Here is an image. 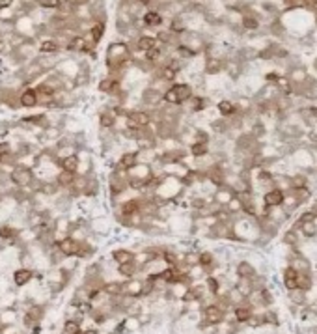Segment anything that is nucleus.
I'll return each instance as SVG.
<instances>
[{
	"instance_id": "f257e3e1",
	"label": "nucleus",
	"mask_w": 317,
	"mask_h": 334,
	"mask_svg": "<svg viewBox=\"0 0 317 334\" xmlns=\"http://www.w3.org/2000/svg\"><path fill=\"white\" fill-rule=\"evenodd\" d=\"M127 192H129V183H127V172L123 170H118V168H112V170H108V174H106V206L108 209L112 211V209L118 208V204L123 200Z\"/></svg>"
},
{
	"instance_id": "f03ea898",
	"label": "nucleus",
	"mask_w": 317,
	"mask_h": 334,
	"mask_svg": "<svg viewBox=\"0 0 317 334\" xmlns=\"http://www.w3.org/2000/svg\"><path fill=\"white\" fill-rule=\"evenodd\" d=\"M194 95V88L190 83H172L166 88V92L162 95L166 104H176V106H183Z\"/></svg>"
},
{
	"instance_id": "7ed1b4c3",
	"label": "nucleus",
	"mask_w": 317,
	"mask_h": 334,
	"mask_svg": "<svg viewBox=\"0 0 317 334\" xmlns=\"http://www.w3.org/2000/svg\"><path fill=\"white\" fill-rule=\"evenodd\" d=\"M8 176H10V181L17 188H28L32 183L36 181L34 167H32V165H26V163H17L15 167H11L10 172H8Z\"/></svg>"
},
{
	"instance_id": "20e7f679",
	"label": "nucleus",
	"mask_w": 317,
	"mask_h": 334,
	"mask_svg": "<svg viewBox=\"0 0 317 334\" xmlns=\"http://www.w3.org/2000/svg\"><path fill=\"white\" fill-rule=\"evenodd\" d=\"M151 125H153L151 112L146 108H140V106L129 108L125 118H123V127H127V129H148Z\"/></svg>"
},
{
	"instance_id": "39448f33",
	"label": "nucleus",
	"mask_w": 317,
	"mask_h": 334,
	"mask_svg": "<svg viewBox=\"0 0 317 334\" xmlns=\"http://www.w3.org/2000/svg\"><path fill=\"white\" fill-rule=\"evenodd\" d=\"M226 313L220 306L217 303H205L203 306H201L200 310V321L205 325H209V327H218V325H222L224 321H226Z\"/></svg>"
},
{
	"instance_id": "423d86ee",
	"label": "nucleus",
	"mask_w": 317,
	"mask_h": 334,
	"mask_svg": "<svg viewBox=\"0 0 317 334\" xmlns=\"http://www.w3.org/2000/svg\"><path fill=\"white\" fill-rule=\"evenodd\" d=\"M90 231L94 235H99L101 239H106L114 231V222L106 213L94 215V217H90Z\"/></svg>"
},
{
	"instance_id": "0eeeda50",
	"label": "nucleus",
	"mask_w": 317,
	"mask_h": 334,
	"mask_svg": "<svg viewBox=\"0 0 317 334\" xmlns=\"http://www.w3.org/2000/svg\"><path fill=\"white\" fill-rule=\"evenodd\" d=\"M51 209L54 215H71L75 211V198L67 190H60L54 198H51Z\"/></svg>"
},
{
	"instance_id": "6e6552de",
	"label": "nucleus",
	"mask_w": 317,
	"mask_h": 334,
	"mask_svg": "<svg viewBox=\"0 0 317 334\" xmlns=\"http://www.w3.org/2000/svg\"><path fill=\"white\" fill-rule=\"evenodd\" d=\"M119 118H118L116 110L112 106H106L103 104L99 110H97V129H110V131H116L119 125Z\"/></svg>"
},
{
	"instance_id": "1a4fd4ad",
	"label": "nucleus",
	"mask_w": 317,
	"mask_h": 334,
	"mask_svg": "<svg viewBox=\"0 0 317 334\" xmlns=\"http://www.w3.org/2000/svg\"><path fill=\"white\" fill-rule=\"evenodd\" d=\"M34 278H36V269H32V267H21L19 265L11 271V284L15 290L26 288L30 282H34Z\"/></svg>"
},
{
	"instance_id": "9d476101",
	"label": "nucleus",
	"mask_w": 317,
	"mask_h": 334,
	"mask_svg": "<svg viewBox=\"0 0 317 334\" xmlns=\"http://www.w3.org/2000/svg\"><path fill=\"white\" fill-rule=\"evenodd\" d=\"M162 103H164V99H162V94H160V92L149 88V86H146V88L142 90V94H140V108L155 110V108L160 106Z\"/></svg>"
},
{
	"instance_id": "9b49d317",
	"label": "nucleus",
	"mask_w": 317,
	"mask_h": 334,
	"mask_svg": "<svg viewBox=\"0 0 317 334\" xmlns=\"http://www.w3.org/2000/svg\"><path fill=\"white\" fill-rule=\"evenodd\" d=\"M144 293V278H127L121 280V295L129 297V299H142Z\"/></svg>"
},
{
	"instance_id": "f8f14e48",
	"label": "nucleus",
	"mask_w": 317,
	"mask_h": 334,
	"mask_svg": "<svg viewBox=\"0 0 317 334\" xmlns=\"http://www.w3.org/2000/svg\"><path fill=\"white\" fill-rule=\"evenodd\" d=\"M138 165V149L135 147H129V149H121L119 155L116 159V167L118 170H123V172H129Z\"/></svg>"
},
{
	"instance_id": "ddd939ff",
	"label": "nucleus",
	"mask_w": 317,
	"mask_h": 334,
	"mask_svg": "<svg viewBox=\"0 0 317 334\" xmlns=\"http://www.w3.org/2000/svg\"><path fill=\"white\" fill-rule=\"evenodd\" d=\"M80 243H82V241H77L75 237H71V235H63V237H60L54 245H56V249L62 252L65 258H77L79 249H80Z\"/></svg>"
},
{
	"instance_id": "4468645a",
	"label": "nucleus",
	"mask_w": 317,
	"mask_h": 334,
	"mask_svg": "<svg viewBox=\"0 0 317 334\" xmlns=\"http://www.w3.org/2000/svg\"><path fill=\"white\" fill-rule=\"evenodd\" d=\"M19 106L24 110H32L40 106V97L34 86H24L19 90Z\"/></svg>"
},
{
	"instance_id": "2eb2a0df",
	"label": "nucleus",
	"mask_w": 317,
	"mask_h": 334,
	"mask_svg": "<svg viewBox=\"0 0 317 334\" xmlns=\"http://www.w3.org/2000/svg\"><path fill=\"white\" fill-rule=\"evenodd\" d=\"M284 198H285V190L273 187V188H269V190H265L263 194H261V206H263V208H269V209L282 208Z\"/></svg>"
},
{
	"instance_id": "dca6fc26",
	"label": "nucleus",
	"mask_w": 317,
	"mask_h": 334,
	"mask_svg": "<svg viewBox=\"0 0 317 334\" xmlns=\"http://www.w3.org/2000/svg\"><path fill=\"white\" fill-rule=\"evenodd\" d=\"M19 230H21V226L13 224L10 220H2L0 222V241L8 243L10 247H15L17 245V237H19Z\"/></svg>"
},
{
	"instance_id": "f3484780",
	"label": "nucleus",
	"mask_w": 317,
	"mask_h": 334,
	"mask_svg": "<svg viewBox=\"0 0 317 334\" xmlns=\"http://www.w3.org/2000/svg\"><path fill=\"white\" fill-rule=\"evenodd\" d=\"M140 206H142V198H140L138 194H133V196H129V198L121 200V202L118 204V208L112 209V211H118V213H121V215L131 217V215L140 213ZM112 211H110V213H112Z\"/></svg>"
},
{
	"instance_id": "a211bd4d",
	"label": "nucleus",
	"mask_w": 317,
	"mask_h": 334,
	"mask_svg": "<svg viewBox=\"0 0 317 334\" xmlns=\"http://www.w3.org/2000/svg\"><path fill=\"white\" fill-rule=\"evenodd\" d=\"M289 267L295 269L298 274H312V265H310V260L306 256L298 254L297 249H293V254L289 256Z\"/></svg>"
},
{
	"instance_id": "6ab92c4d",
	"label": "nucleus",
	"mask_w": 317,
	"mask_h": 334,
	"mask_svg": "<svg viewBox=\"0 0 317 334\" xmlns=\"http://www.w3.org/2000/svg\"><path fill=\"white\" fill-rule=\"evenodd\" d=\"M140 21L144 24V28H160L164 24V17H162L160 11L153 10V8H148V10L140 15Z\"/></svg>"
},
{
	"instance_id": "aec40b11",
	"label": "nucleus",
	"mask_w": 317,
	"mask_h": 334,
	"mask_svg": "<svg viewBox=\"0 0 317 334\" xmlns=\"http://www.w3.org/2000/svg\"><path fill=\"white\" fill-rule=\"evenodd\" d=\"M63 51V45L56 38H45L38 45V54H45V56H54Z\"/></svg>"
},
{
	"instance_id": "412c9836",
	"label": "nucleus",
	"mask_w": 317,
	"mask_h": 334,
	"mask_svg": "<svg viewBox=\"0 0 317 334\" xmlns=\"http://www.w3.org/2000/svg\"><path fill=\"white\" fill-rule=\"evenodd\" d=\"M116 274L119 278H123V280H127V278H135V276L140 274V265H138L135 260L119 263V265H116Z\"/></svg>"
},
{
	"instance_id": "4be33fe9",
	"label": "nucleus",
	"mask_w": 317,
	"mask_h": 334,
	"mask_svg": "<svg viewBox=\"0 0 317 334\" xmlns=\"http://www.w3.org/2000/svg\"><path fill=\"white\" fill-rule=\"evenodd\" d=\"M157 45V38L155 36H149V34H140L135 43H133V49L131 51H137L140 54H144V52H148L149 49H153Z\"/></svg>"
},
{
	"instance_id": "5701e85b",
	"label": "nucleus",
	"mask_w": 317,
	"mask_h": 334,
	"mask_svg": "<svg viewBox=\"0 0 317 334\" xmlns=\"http://www.w3.org/2000/svg\"><path fill=\"white\" fill-rule=\"evenodd\" d=\"M97 252H99V247L95 243H92V241H82L80 243V249H79V254H77V260L92 261L94 258H97Z\"/></svg>"
},
{
	"instance_id": "b1692460",
	"label": "nucleus",
	"mask_w": 317,
	"mask_h": 334,
	"mask_svg": "<svg viewBox=\"0 0 317 334\" xmlns=\"http://www.w3.org/2000/svg\"><path fill=\"white\" fill-rule=\"evenodd\" d=\"M21 319V312L15 306H8V308H0V327H8V325H17Z\"/></svg>"
},
{
	"instance_id": "393cba45",
	"label": "nucleus",
	"mask_w": 317,
	"mask_h": 334,
	"mask_svg": "<svg viewBox=\"0 0 317 334\" xmlns=\"http://www.w3.org/2000/svg\"><path fill=\"white\" fill-rule=\"evenodd\" d=\"M56 167L58 170H65V172H73V174H79V167H80V161H79V155L73 153V155L62 157V159H56Z\"/></svg>"
},
{
	"instance_id": "a878e982",
	"label": "nucleus",
	"mask_w": 317,
	"mask_h": 334,
	"mask_svg": "<svg viewBox=\"0 0 317 334\" xmlns=\"http://www.w3.org/2000/svg\"><path fill=\"white\" fill-rule=\"evenodd\" d=\"M135 260V250L133 249H125V247H118L114 250L110 252V261L114 265H119V263H125V261Z\"/></svg>"
},
{
	"instance_id": "bb28decb",
	"label": "nucleus",
	"mask_w": 317,
	"mask_h": 334,
	"mask_svg": "<svg viewBox=\"0 0 317 334\" xmlns=\"http://www.w3.org/2000/svg\"><path fill=\"white\" fill-rule=\"evenodd\" d=\"M190 159H201V157H207L211 153V144L207 142H192L187 146Z\"/></svg>"
},
{
	"instance_id": "cd10ccee",
	"label": "nucleus",
	"mask_w": 317,
	"mask_h": 334,
	"mask_svg": "<svg viewBox=\"0 0 317 334\" xmlns=\"http://www.w3.org/2000/svg\"><path fill=\"white\" fill-rule=\"evenodd\" d=\"M215 108H217V112H218L220 118H233L235 114H239L237 106H235V101H232V99H220L218 103L215 104Z\"/></svg>"
},
{
	"instance_id": "c85d7f7f",
	"label": "nucleus",
	"mask_w": 317,
	"mask_h": 334,
	"mask_svg": "<svg viewBox=\"0 0 317 334\" xmlns=\"http://www.w3.org/2000/svg\"><path fill=\"white\" fill-rule=\"evenodd\" d=\"M235 274H237V278H250L252 280L254 276L258 274V269L248 260H241L235 265Z\"/></svg>"
},
{
	"instance_id": "c756f323",
	"label": "nucleus",
	"mask_w": 317,
	"mask_h": 334,
	"mask_svg": "<svg viewBox=\"0 0 317 334\" xmlns=\"http://www.w3.org/2000/svg\"><path fill=\"white\" fill-rule=\"evenodd\" d=\"M235 194H233V190L228 185H224V187H218V188H215V192H213V196H211V200L213 202H217L218 206H226L230 200L233 198Z\"/></svg>"
},
{
	"instance_id": "7c9ffc66",
	"label": "nucleus",
	"mask_w": 317,
	"mask_h": 334,
	"mask_svg": "<svg viewBox=\"0 0 317 334\" xmlns=\"http://www.w3.org/2000/svg\"><path fill=\"white\" fill-rule=\"evenodd\" d=\"M75 178H77V174H73V172L58 170V172H56V176H54V181L58 183V187L62 188V190H67V188L73 185Z\"/></svg>"
},
{
	"instance_id": "2f4dec72",
	"label": "nucleus",
	"mask_w": 317,
	"mask_h": 334,
	"mask_svg": "<svg viewBox=\"0 0 317 334\" xmlns=\"http://www.w3.org/2000/svg\"><path fill=\"white\" fill-rule=\"evenodd\" d=\"M103 293H105L106 297H121V280H118V278L105 280Z\"/></svg>"
},
{
	"instance_id": "473e14b6",
	"label": "nucleus",
	"mask_w": 317,
	"mask_h": 334,
	"mask_svg": "<svg viewBox=\"0 0 317 334\" xmlns=\"http://www.w3.org/2000/svg\"><path fill=\"white\" fill-rule=\"evenodd\" d=\"M121 319H123L125 334H135L144 329L142 323H140V319H138V315H121Z\"/></svg>"
},
{
	"instance_id": "72a5a7b5",
	"label": "nucleus",
	"mask_w": 317,
	"mask_h": 334,
	"mask_svg": "<svg viewBox=\"0 0 317 334\" xmlns=\"http://www.w3.org/2000/svg\"><path fill=\"white\" fill-rule=\"evenodd\" d=\"M289 301L293 306H298V308H302V306H308V295L306 292H302V290H289Z\"/></svg>"
},
{
	"instance_id": "f704fd0d",
	"label": "nucleus",
	"mask_w": 317,
	"mask_h": 334,
	"mask_svg": "<svg viewBox=\"0 0 317 334\" xmlns=\"http://www.w3.org/2000/svg\"><path fill=\"white\" fill-rule=\"evenodd\" d=\"M284 286L287 288V292L298 288V272H297L295 269H291L289 265L285 267V271H284Z\"/></svg>"
},
{
	"instance_id": "c9c22d12",
	"label": "nucleus",
	"mask_w": 317,
	"mask_h": 334,
	"mask_svg": "<svg viewBox=\"0 0 317 334\" xmlns=\"http://www.w3.org/2000/svg\"><path fill=\"white\" fill-rule=\"evenodd\" d=\"M203 69L207 75H218L224 69V60L222 58H207Z\"/></svg>"
},
{
	"instance_id": "e433bc0d",
	"label": "nucleus",
	"mask_w": 317,
	"mask_h": 334,
	"mask_svg": "<svg viewBox=\"0 0 317 334\" xmlns=\"http://www.w3.org/2000/svg\"><path fill=\"white\" fill-rule=\"evenodd\" d=\"M233 288L241 293L244 299H246V297H248V295L252 293V290H254L252 280H250V278H237V280H235V284H233Z\"/></svg>"
},
{
	"instance_id": "4c0bfd02",
	"label": "nucleus",
	"mask_w": 317,
	"mask_h": 334,
	"mask_svg": "<svg viewBox=\"0 0 317 334\" xmlns=\"http://www.w3.org/2000/svg\"><path fill=\"white\" fill-rule=\"evenodd\" d=\"M289 192H293V196L298 200V204H300V206L310 204V200H312V196H314V190H312V188H308V187L295 188V190H289Z\"/></svg>"
},
{
	"instance_id": "58836bf2",
	"label": "nucleus",
	"mask_w": 317,
	"mask_h": 334,
	"mask_svg": "<svg viewBox=\"0 0 317 334\" xmlns=\"http://www.w3.org/2000/svg\"><path fill=\"white\" fill-rule=\"evenodd\" d=\"M297 231H298V233H300L302 237H306V239H312V237H316V235H317V220H314V222H304V224H300Z\"/></svg>"
},
{
	"instance_id": "ea45409f",
	"label": "nucleus",
	"mask_w": 317,
	"mask_h": 334,
	"mask_svg": "<svg viewBox=\"0 0 317 334\" xmlns=\"http://www.w3.org/2000/svg\"><path fill=\"white\" fill-rule=\"evenodd\" d=\"M80 331H82V325L79 323V321H75V319H63L60 334H80Z\"/></svg>"
},
{
	"instance_id": "a19ab883",
	"label": "nucleus",
	"mask_w": 317,
	"mask_h": 334,
	"mask_svg": "<svg viewBox=\"0 0 317 334\" xmlns=\"http://www.w3.org/2000/svg\"><path fill=\"white\" fill-rule=\"evenodd\" d=\"M304 187H308V176L306 174H304V172H297V174H293V176H291V188H289V190L304 188Z\"/></svg>"
},
{
	"instance_id": "79ce46f5",
	"label": "nucleus",
	"mask_w": 317,
	"mask_h": 334,
	"mask_svg": "<svg viewBox=\"0 0 317 334\" xmlns=\"http://www.w3.org/2000/svg\"><path fill=\"white\" fill-rule=\"evenodd\" d=\"M298 231L293 230V228H289V230L284 233V237H282V241H284V245H287V247H291V249H297V245H298Z\"/></svg>"
},
{
	"instance_id": "37998d69",
	"label": "nucleus",
	"mask_w": 317,
	"mask_h": 334,
	"mask_svg": "<svg viewBox=\"0 0 317 334\" xmlns=\"http://www.w3.org/2000/svg\"><path fill=\"white\" fill-rule=\"evenodd\" d=\"M241 24H243V28H246V30H256L259 26V21L256 17H252V15H244L243 19H241Z\"/></svg>"
},
{
	"instance_id": "c03bdc74",
	"label": "nucleus",
	"mask_w": 317,
	"mask_h": 334,
	"mask_svg": "<svg viewBox=\"0 0 317 334\" xmlns=\"http://www.w3.org/2000/svg\"><path fill=\"white\" fill-rule=\"evenodd\" d=\"M263 319H265V325H280V319H278V313L273 312V310H265L263 312Z\"/></svg>"
},
{
	"instance_id": "a18cd8bd",
	"label": "nucleus",
	"mask_w": 317,
	"mask_h": 334,
	"mask_svg": "<svg viewBox=\"0 0 317 334\" xmlns=\"http://www.w3.org/2000/svg\"><path fill=\"white\" fill-rule=\"evenodd\" d=\"M312 288V274H298V290L308 292Z\"/></svg>"
},
{
	"instance_id": "49530a36",
	"label": "nucleus",
	"mask_w": 317,
	"mask_h": 334,
	"mask_svg": "<svg viewBox=\"0 0 317 334\" xmlns=\"http://www.w3.org/2000/svg\"><path fill=\"white\" fill-rule=\"evenodd\" d=\"M265 79H267V83H269V84H275V86H276L278 79H280V75H278V73H267V75H265Z\"/></svg>"
},
{
	"instance_id": "de8ad7c7",
	"label": "nucleus",
	"mask_w": 317,
	"mask_h": 334,
	"mask_svg": "<svg viewBox=\"0 0 317 334\" xmlns=\"http://www.w3.org/2000/svg\"><path fill=\"white\" fill-rule=\"evenodd\" d=\"M6 49H8V43H6L4 38H0V56H2V54H6Z\"/></svg>"
},
{
	"instance_id": "09e8293b",
	"label": "nucleus",
	"mask_w": 317,
	"mask_h": 334,
	"mask_svg": "<svg viewBox=\"0 0 317 334\" xmlns=\"http://www.w3.org/2000/svg\"><path fill=\"white\" fill-rule=\"evenodd\" d=\"M310 209H312V211L316 213V217H317V198L314 200V204H312V208H310Z\"/></svg>"
},
{
	"instance_id": "8fccbe9b",
	"label": "nucleus",
	"mask_w": 317,
	"mask_h": 334,
	"mask_svg": "<svg viewBox=\"0 0 317 334\" xmlns=\"http://www.w3.org/2000/svg\"><path fill=\"white\" fill-rule=\"evenodd\" d=\"M304 4H308V6H317V0H304Z\"/></svg>"
},
{
	"instance_id": "3c124183",
	"label": "nucleus",
	"mask_w": 317,
	"mask_h": 334,
	"mask_svg": "<svg viewBox=\"0 0 317 334\" xmlns=\"http://www.w3.org/2000/svg\"><path fill=\"white\" fill-rule=\"evenodd\" d=\"M314 168H316V174H317V165H316V167H314Z\"/></svg>"
},
{
	"instance_id": "603ef678",
	"label": "nucleus",
	"mask_w": 317,
	"mask_h": 334,
	"mask_svg": "<svg viewBox=\"0 0 317 334\" xmlns=\"http://www.w3.org/2000/svg\"><path fill=\"white\" fill-rule=\"evenodd\" d=\"M316 69H317V60H316Z\"/></svg>"
},
{
	"instance_id": "864d4df0",
	"label": "nucleus",
	"mask_w": 317,
	"mask_h": 334,
	"mask_svg": "<svg viewBox=\"0 0 317 334\" xmlns=\"http://www.w3.org/2000/svg\"><path fill=\"white\" fill-rule=\"evenodd\" d=\"M17 334H24V333H17Z\"/></svg>"
}]
</instances>
